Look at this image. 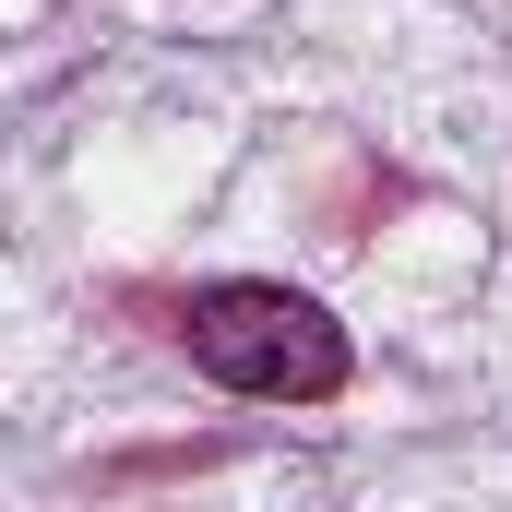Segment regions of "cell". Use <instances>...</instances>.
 I'll use <instances>...</instances> for the list:
<instances>
[{
    "mask_svg": "<svg viewBox=\"0 0 512 512\" xmlns=\"http://www.w3.org/2000/svg\"><path fill=\"white\" fill-rule=\"evenodd\" d=\"M179 346H191L203 382L251 393V405H322V393L346 382V334L298 286H203L179 310Z\"/></svg>",
    "mask_w": 512,
    "mask_h": 512,
    "instance_id": "1",
    "label": "cell"
}]
</instances>
